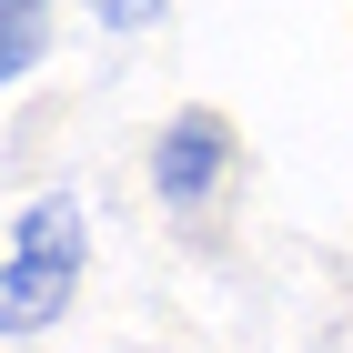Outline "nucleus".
<instances>
[{
	"instance_id": "obj_3",
	"label": "nucleus",
	"mask_w": 353,
	"mask_h": 353,
	"mask_svg": "<svg viewBox=\"0 0 353 353\" xmlns=\"http://www.w3.org/2000/svg\"><path fill=\"white\" fill-rule=\"evenodd\" d=\"M41 51H51V10L41 0H0V81L41 71Z\"/></svg>"
},
{
	"instance_id": "obj_2",
	"label": "nucleus",
	"mask_w": 353,
	"mask_h": 353,
	"mask_svg": "<svg viewBox=\"0 0 353 353\" xmlns=\"http://www.w3.org/2000/svg\"><path fill=\"white\" fill-rule=\"evenodd\" d=\"M222 182H232V121H222V111H182V121L152 141V192H162L172 212H202Z\"/></svg>"
},
{
	"instance_id": "obj_1",
	"label": "nucleus",
	"mask_w": 353,
	"mask_h": 353,
	"mask_svg": "<svg viewBox=\"0 0 353 353\" xmlns=\"http://www.w3.org/2000/svg\"><path fill=\"white\" fill-rule=\"evenodd\" d=\"M81 263H91V232H81V202L71 192H41L21 222H10V252H0V343H30L51 333L81 293Z\"/></svg>"
}]
</instances>
